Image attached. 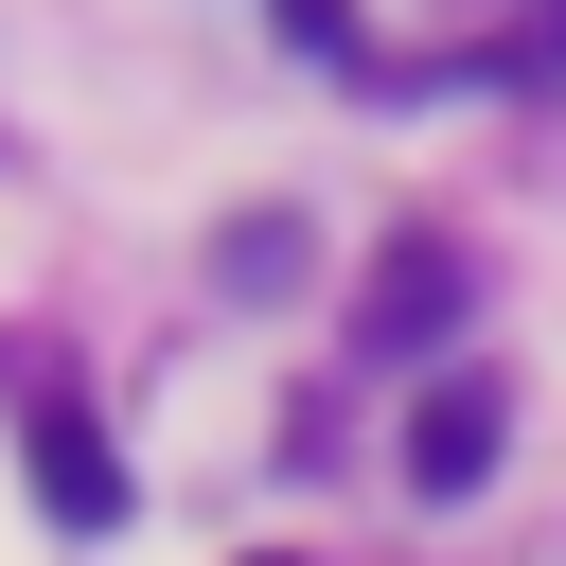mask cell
Wrapping results in <instances>:
<instances>
[{"label":"cell","instance_id":"cell-1","mask_svg":"<svg viewBox=\"0 0 566 566\" xmlns=\"http://www.w3.org/2000/svg\"><path fill=\"white\" fill-rule=\"evenodd\" d=\"M495 442H513L495 371H442V389L407 407V478H424V495H478V478H495Z\"/></svg>","mask_w":566,"mask_h":566},{"label":"cell","instance_id":"cell-4","mask_svg":"<svg viewBox=\"0 0 566 566\" xmlns=\"http://www.w3.org/2000/svg\"><path fill=\"white\" fill-rule=\"evenodd\" d=\"M265 566H301V548H265Z\"/></svg>","mask_w":566,"mask_h":566},{"label":"cell","instance_id":"cell-2","mask_svg":"<svg viewBox=\"0 0 566 566\" xmlns=\"http://www.w3.org/2000/svg\"><path fill=\"white\" fill-rule=\"evenodd\" d=\"M442 318H460V248H389V283H371V336H389V354H424Z\"/></svg>","mask_w":566,"mask_h":566},{"label":"cell","instance_id":"cell-3","mask_svg":"<svg viewBox=\"0 0 566 566\" xmlns=\"http://www.w3.org/2000/svg\"><path fill=\"white\" fill-rule=\"evenodd\" d=\"M35 495H53L71 531H106V513H124V460H106V442H88L71 407H53V424H35Z\"/></svg>","mask_w":566,"mask_h":566}]
</instances>
